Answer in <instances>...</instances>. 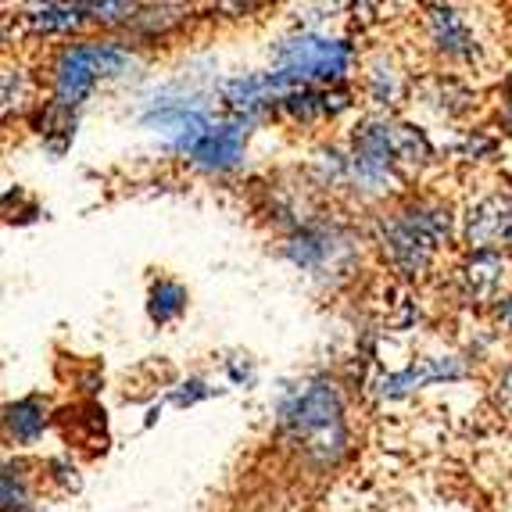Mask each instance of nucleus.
I'll list each match as a JSON object with an SVG mask.
<instances>
[{
    "mask_svg": "<svg viewBox=\"0 0 512 512\" xmlns=\"http://www.w3.org/2000/svg\"><path fill=\"white\" fill-rule=\"evenodd\" d=\"M208 387L201 384V380H190V384H183V391H176L172 394V402L176 405H190V402H197V398H208Z\"/></svg>",
    "mask_w": 512,
    "mask_h": 512,
    "instance_id": "19",
    "label": "nucleus"
},
{
    "mask_svg": "<svg viewBox=\"0 0 512 512\" xmlns=\"http://www.w3.org/2000/svg\"><path fill=\"white\" fill-rule=\"evenodd\" d=\"M183 308H187V291H183L176 280H158L151 287V301H147V316L154 319L158 326L172 323V319L183 316Z\"/></svg>",
    "mask_w": 512,
    "mask_h": 512,
    "instance_id": "15",
    "label": "nucleus"
},
{
    "mask_svg": "<svg viewBox=\"0 0 512 512\" xmlns=\"http://www.w3.org/2000/svg\"><path fill=\"white\" fill-rule=\"evenodd\" d=\"M33 126H36V133L51 144L54 154H65V147L72 144V133H76V108H69V104H61L58 97H54V101L33 119Z\"/></svg>",
    "mask_w": 512,
    "mask_h": 512,
    "instance_id": "13",
    "label": "nucleus"
},
{
    "mask_svg": "<svg viewBox=\"0 0 512 512\" xmlns=\"http://www.w3.org/2000/svg\"><path fill=\"white\" fill-rule=\"evenodd\" d=\"M509 129H512V115H509Z\"/></svg>",
    "mask_w": 512,
    "mask_h": 512,
    "instance_id": "23",
    "label": "nucleus"
},
{
    "mask_svg": "<svg viewBox=\"0 0 512 512\" xmlns=\"http://www.w3.org/2000/svg\"><path fill=\"white\" fill-rule=\"evenodd\" d=\"M133 65V54L119 43H76L58 58V69H54V94L61 104H83L94 90L97 79L122 76V72Z\"/></svg>",
    "mask_w": 512,
    "mask_h": 512,
    "instance_id": "4",
    "label": "nucleus"
},
{
    "mask_svg": "<svg viewBox=\"0 0 512 512\" xmlns=\"http://www.w3.org/2000/svg\"><path fill=\"white\" fill-rule=\"evenodd\" d=\"M351 65V43L326 40V36H294L280 43L276 51V72H287L298 83L319 79V83H337Z\"/></svg>",
    "mask_w": 512,
    "mask_h": 512,
    "instance_id": "5",
    "label": "nucleus"
},
{
    "mask_svg": "<svg viewBox=\"0 0 512 512\" xmlns=\"http://www.w3.org/2000/svg\"><path fill=\"white\" fill-rule=\"evenodd\" d=\"M83 11L97 22H122L133 15V4H83Z\"/></svg>",
    "mask_w": 512,
    "mask_h": 512,
    "instance_id": "18",
    "label": "nucleus"
},
{
    "mask_svg": "<svg viewBox=\"0 0 512 512\" xmlns=\"http://www.w3.org/2000/svg\"><path fill=\"white\" fill-rule=\"evenodd\" d=\"M294 76L287 72H262V76H240V79H230V83L222 86V101L230 104L233 115L240 119H255L258 111L269 108V104H283L287 97L298 90Z\"/></svg>",
    "mask_w": 512,
    "mask_h": 512,
    "instance_id": "6",
    "label": "nucleus"
},
{
    "mask_svg": "<svg viewBox=\"0 0 512 512\" xmlns=\"http://www.w3.org/2000/svg\"><path fill=\"white\" fill-rule=\"evenodd\" d=\"M498 312H502V319H505V323L512 326V294H509V298H505V305L498 308Z\"/></svg>",
    "mask_w": 512,
    "mask_h": 512,
    "instance_id": "21",
    "label": "nucleus"
},
{
    "mask_svg": "<svg viewBox=\"0 0 512 512\" xmlns=\"http://www.w3.org/2000/svg\"><path fill=\"white\" fill-rule=\"evenodd\" d=\"M459 376H466V366L459 359H416V366L402 369V373L380 376L376 380V394L402 398V394H412L419 387L437 384V380H459Z\"/></svg>",
    "mask_w": 512,
    "mask_h": 512,
    "instance_id": "9",
    "label": "nucleus"
},
{
    "mask_svg": "<svg viewBox=\"0 0 512 512\" xmlns=\"http://www.w3.org/2000/svg\"><path fill=\"white\" fill-rule=\"evenodd\" d=\"M29 487L26 477L15 470V466H4V480H0V505L4 512H29Z\"/></svg>",
    "mask_w": 512,
    "mask_h": 512,
    "instance_id": "17",
    "label": "nucleus"
},
{
    "mask_svg": "<svg viewBox=\"0 0 512 512\" xmlns=\"http://www.w3.org/2000/svg\"><path fill=\"white\" fill-rule=\"evenodd\" d=\"M373 94H376V101H391V97H394V76H391V72H387V76H384V69L376 72V76H373Z\"/></svg>",
    "mask_w": 512,
    "mask_h": 512,
    "instance_id": "20",
    "label": "nucleus"
},
{
    "mask_svg": "<svg viewBox=\"0 0 512 512\" xmlns=\"http://www.w3.org/2000/svg\"><path fill=\"white\" fill-rule=\"evenodd\" d=\"M351 104V94L344 86H333V90H319V86H298L287 101L280 104V111H287L291 119H323V115H337Z\"/></svg>",
    "mask_w": 512,
    "mask_h": 512,
    "instance_id": "11",
    "label": "nucleus"
},
{
    "mask_svg": "<svg viewBox=\"0 0 512 512\" xmlns=\"http://www.w3.org/2000/svg\"><path fill=\"white\" fill-rule=\"evenodd\" d=\"M351 147H355V154L344 158L341 169L348 172L351 180L369 190H384V183L391 187L398 165L419 169V165H427L430 154H434L430 140L423 137L419 129L405 126V122H391V119L362 122V126L355 129V137H351Z\"/></svg>",
    "mask_w": 512,
    "mask_h": 512,
    "instance_id": "1",
    "label": "nucleus"
},
{
    "mask_svg": "<svg viewBox=\"0 0 512 512\" xmlns=\"http://www.w3.org/2000/svg\"><path fill=\"white\" fill-rule=\"evenodd\" d=\"M505 276V262L498 251H473V258L459 269L462 294L470 301H491L498 294V283Z\"/></svg>",
    "mask_w": 512,
    "mask_h": 512,
    "instance_id": "10",
    "label": "nucleus"
},
{
    "mask_svg": "<svg viewBox=\"0 0 512 512\" xmlns=\"http://www.w3.org/2000/svg\"><path fill=\"white\" fill-rule=\"evenodd\" d=\"M466 240L477 251H491L498 244L512 248V197L491 194L480 205H473L466 215Z\"/></svg>",
    "mask_w": 512,
    "mask_h": 512,
    "instance_id": "8",
    "label": "nucleus"
},
{
    "mask_svg": "<svg viewBox=\"0 0 512 512\" xmlns=\"http://www.w3.org/2000/svg\"><path fill=\"white\" fill-rule=\"evenodd\" d=\"M83 18H86L83 4H43V8H36L29 15V22L40 33H69V29L83 26Z\"/></svg>",
    "mask_w": 512,
    "mask_h": 512,
    "instance_id": "16",
    "label": "nucleus"
},
{
    "mask_svg": "<svg viewBox=\"0 0 512 512\" xmlns=\"http://www.w3.org/2000/svg\"><path fill=\"white\" fill-rule=\"evenodd\" d=\"M248 133H251V119H240V115H233L230 122H219V126L208 129L205 137L197 140V144L187 151V158L194 165H201V169H208V172L237 169L240 158H244Z\"/></svg>",
    "mask_w": 512,
    "mask_h": 512,
    "instance_id": "7",
    "label": "nucleus"
},
{
    "mask_svg": "<svg viewBox=\"0 0 512 512\" xmlns=\"http://www.w3.org/2000/svg\"><path fill=\"white\" fill-rule=\"evenodd\" d=\"M452 233V212L444 205H412L398 212L394 219L380 222V244L384 255L402 276L427 273L430 258H434L437 244H444Z\"/></svg>",
    "mask_w": 512,
    "mask_h": 512,
    "instance_id": "3",
    "label": "nucleus"
},
{
    "mask_svg": "<svg viewBox=\"0 0 512 512\" xmlns=\"http://www.w3.org/2000/svg\"><path fill=\"white\" fill-rule=\"evenodd\" d=\"M280 430L298 444L308 459L337 462L348 448V427H344L341 398L330 384L312 380L283 402Z\"/></svg>",
    "mask_w": 512,
    "mask_h": 512,
    "instance_id": "2",
    "label": "nucleus"
},
{
    "mask_svg": "<svg viewBox=\"0 0 512 512\" xmlns=\"http://www.w3.org/2000/svg\"><path fill=\"white\" fill-rule=\"evenodd\" d=\"M4 427L15 437L18 444H33L36 437L47 427V405L40 398H22V402H11L4 409Z\"/></svg>",
    "mask_w": 512,
    "mask_h": 512,
    "instance_id": "14",
    "label": "nucleus"
},
{
    "mask_svg": "<svg viewBox=\"0 0 512 512\" xmlns=\"http://www.w3.org/2000/svg\"><path fill=\"white\" fill-rule=\"evenodd\" d=\"M505 94H509V104H512V79H509V86H505Z\"/></svg>",
    "mask_w": 512,
    "mask_h": 512,
    "instance_id": "22",
    "label": "nucleus"
},
{
    "mask_svg": "<svg viewBox=\"0 0 512 512\" xmlns=\"http://www.w3.org/2000/svg\"><path fill=\"white\" fill-rule=\"evenodd\" d=\"M430 29H434V43L444 54H452V58H473L477 54L473 33L466 29V22H462V15L455 8L430 4Z\"/></svg>",
    "mask_w": 512,
    "mask_h": 512,
    "instance_id": "12",
    "label": "nucleus"
}]
</instances>
